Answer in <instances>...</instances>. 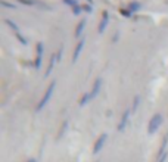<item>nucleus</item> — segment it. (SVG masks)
Here are the masks:
<instances>
[{
  "label": "nucleus",
  "instance_id": "20",
  "mask_svg": "<svg viewBox=\"0 0 168 162\" xmlns=\"http://www.w3.org/2000/svg\"><path fill=\"white\" fill-rule=\"evenodd\" d=\"M62 52H63V46H61V47H59V50H58V53H56L58 61H61V59H62Z\"/></svg>",
  "mask_w": 168,
  "mask_h": 162
},
{
  "label": "nucleus",
  "instance_id": "14",
  "mask_svg": "<svg viewBox=\"0 0 168 162\" xmlns=\"http://www.w3.org/2000/svg\"><path fill=\"white\" fill-rule=\"evenodd\" d=\"M18 3H22L25 6H35V0H16Z\"/></svg>",
  "mask_w": 168,
  "mask_h": 162
},
{
  "label": "nucleus",
  "instance_id": "19",
  "mask_svg": "<svg viewBox=\"0 0 168 162\" xmlns=\"http://www.w3.org/2000/svg\"><path fill=\"white\" fill-rule=\"evenodd\" d=\"M16 39L19 40V43H22V44H27V39H25V37H24L22 34L16 33Z\"/></svg>",
  "mask_w": 168,
  "mask_h": 162
},
{
  "label": "nucleus",
  "instance_id": "5",
  "mask_svg": "<svg viewBox=\"0 0 168 162\" xmlns=\"http://www.w3.org/2000/svg\"><path fill=\"white\" fill-rule=\"evenodd\" d=\"M102 87V78L100 77H97V78L95 80V84H93V89L89 91V96H90V100L91 99H95L96 96H97V93H99V90H100Z\"/></svg>",
  "mask_w": 168,
  "mask_h": 162
},
{
  "label": "nucleus",
  "instance_id": "1",
  "mask_svg": "<svg viewBox=\"0 0 168 162\" xmlns=\"http://www.w3.org/2000/svg\"><path fill=\"white\" fill-rule=\"evenodd\" d=\"M55 87H56V81H52L50 84H49V87H47V90H46L44 96L41 97V100H40V103L37 105V111H41L43 108L47 105V102L50 100L52 95H53V91H55Z\"/></svg>",
  "mask_w": 168,
  "mask_h": 162
},
{
  "label": "nucleus",
  "instance_id": "8",
  "mask_svg": "<svg viewBox=\"0 0 168 162\" xmlns=\"http://www.w3.org/2000/svg\"><path fill=\"white\" fill-rule=\"evenodd\" d=\"M56 61H58V58H56V53H55V55H52V58H50V62H49V67H47V69H46L44 77H49V75H50V72L53 71V68H55Z\"/></svg>",
  "mask_w": 168,
  "mask_h": 162
},
{
  "label": "nucleus",
  "instance_id": "4",
  "mask_svg": "<svg viewBox=\"0 0 168 162\" xmlns=\"http://www.w3.org/2000/svg\"><path fill=\"white\" fill-rule=\"evenodd\" d=\"M108 22H109V12L103 11V12H102V19H100V22H99V28H97L99 34H102L103 31H105V28H106Z\"/></svg>",
  "mask_w": 168,
  "mask_h": 162
},
{
  "label": "nucleus",
  "instance_id": "2",
  "mask_svg": "<svg viewBox=\"0 0 168 162\" xmlns=\"http://www.w3.org/2000/svg\"><path fill=\"white\" fill-rule=\"evenodd\" d=\"M43 52H44V46L43 43H37V50H35V61H34V67L39 69L41 67V61H43Z\"/></svg>",
  "mask_w": 168,
  "mask_h": 162
},
{
  "label": "nucleus",
  "instance_id": "6",
  "mask_svg": "<svg viewBox=\"0 0 168 162\" xmlns=\"http://www.w3.org/2000/svg\"><path fill=\"white\" fill-rule=\"evenodd\" d=\"M84 44H86V40H84V37L81 40H80L78 43H77V46H75V49H74V55H72V62H77L78 61L80 55H81V50H83Z\"/></svg>",
  "mask_w": 168,
  "mask_h": 162
},
{
  "label": "nucleus",
  "instance_id": "18",
  "mask_svg": "<svg viewBox=\"0 0 168 162\" xmlns=\"http://www.w3.org/2000/svg\"><path fill=\"white\" fill-rule=\"evenodd\" d=\"M2 5L5 6V7H7V9H15L16 6L12 5V3H9V2H6V0H2Z\"/></svg>",
  "mask_w": 168,
  "mask_h": 162
},
{
  "label": "nucleus",
  "instance_id": "16",
  "mask_svg": "<svg viewBox=\"0 0 168 162\" xmlns=\"http://www.w3.org/2000/svg\"><path fill=\"white\" fill-rule=\"evenodd\" d=\"M63 3H65L67 6H69V7H74L75 5H78L77 0H63Z\"/></svg>",
  "mask_w": 168,
  "mask_h": 162
},
{
  "label": "nucleus",
  "instance_id": "9",
  "mask_svg": "<svg viewBox=\"0 0 168 162\" xmlns=\"http://www.w3.org/2000/svg\"><path fill=\"white\" fill-rule=\"evenodd\" d=\"M128 115H130V109H127V111L124 112L123 119H121V124L118 125V130H119V131H123V130H124V127H125V124H127V121H128Z\"/></svg>",
  "mask_w": 168,
  "mask_h": 162
},
{
  "label": "nucleus",
  "instance_id": "17",
  "mask_svg": "<svg viewBox=\"0 0 168 162\" xmlns=\"http://www.w3.org/2000/svg\"><path fill=\"white\" fill-rule=\"evenodd\" d=\"M83 11L84 12H87V13H90V12L93 11V7H91V6H90V3H83Z\"/></svg>",
  "mask_w": 168,
  "mask_h": 162
},
{
  "label": "nucleus",
  "instance_id": "10",
  "mask_svg": "<svg viewBox=\"0 0 168 162\" xmlns=\"http://www.w3.org/2000/svg\"><path fill=\"white\" fill-rule=\"evenodd\" d=\"M105 140H106V134H102V136H100V139L97 140V143H96V146H95V152L100 150L102 146H103V143H105Z\"/></svg>",
  "mask_w": 168,
  "mask_h": 162
},
{
  "label": "nucleus",
  "instance_id": "3",
  "mask_svg": "<svg viewBox=\"0 0 168 162\" xmlns=\"http://www.w3.org/2000/svg\"><path fill=\"white\" fill-rule=\"evenodd\" d=\"M161 121H162V117H161L159 113H155L153 118L151 119V123H149V133H151V134L153 133V131H156V128L159 127Z\"/></svg>",
  "mask_w": 168,
  "mask_h": 162
},
{
  "label": "nucleus",
  "instance_id": "21",
  "mask_svg": "<svg viewBox=\"0 0 168 162\" xmlns=\"http://www.w3.org/2000/svg\"><path fill=\"white\" fill-rule=\"evenodd\" d=\"M139 100H140V97H139V96H136V97H134V103H133V112H134L136 109H137V105H139Z\"/></svg>",
  "mask_w": 168,
  "mask_h": 162
},
{
  "label": "nucleus",
  "instance_id": "12",
  "mask_svg": "<svg viewBox=\"0 0 168 162\" xmlns=\"http://www.w3.org/2000/svg\"><path fill=\"white\" fill-rule=\"evenodd\" d=\"M71 9H72V13H74V15H75V16H78L80 13L83 12V6H81V5H75L74 7H71Z\"/></svg>",
  "mask_w": 168,
  "mask_h": 162
},
{
  "label": "nucleus",
  "instance_id": "22",
  "mask_svg": "<svg viewBox=\"0 0 168 162\" xmlns=\"http://www.w3.org/2000/svg\"><path fill=\"white\" fill-rule=\"evenodd\" d=\"M89 3H91V0H89Z\"/></svg>",
  "mask_w": 168,
  "mask_h": 162
},
{
  "label": "nucleus",
  "instance_id": "13",
  "mask_svg": "<svg viewBox=\"0 0 168 162\" xmlns=\"http://www.w3.org/2000/svg\"><path fill=\"white\" fill-rule=\"evenodd\" d=\"M5 24H7V25H9V27H11L12 30L15 31V33H19V31H18V30H19V28H18V25L15 22H12L11 19H5Z\"/></svg>",
  "mask_w": 168,
  "mask_h": 162
},
{
  "label": "nucleus",
  "instance_id": "7",
  "mask_svg": "<svg viewBox=\"0 0 168 162\" xmlns=\"http://www.w3.org/2000/svg\"><path fill=\"white\" fill-rule=\"evenodd\" d=\"M86 22H87V18H83V19H81V21H80L78 24H77L75 33H74V35H75V37H80V35H81V33H83L84 27H86Z\"/></svg>",
  "mask_w": 168,
  "mask_h": 162
},
{
  "label": "nucleus",
  "instance_id": "15",
  "mask_svg": "<svg viewBox=\"0 0 168 162\" xmlns=\"http://www.w3.org/2000/svg\"><path fill=\"white\" fill-rule=\"evenodd\" d=\"M119 13H121L123 16H125V18H130L133 12H131V11L128 9V7H127V9H119Z\"/></svg>",
  "mask_w": 168,
  "mask_h": 162
},
{
  "label": "nucleus",
  "instance_id": "11",
  "mask_svg": "<svg viewBox=\"0 0 168 162\" xmlns=\"http://www.w3.org/2000/svg\"><path fill=\"white\" fill-rule=\"evenodd\" d=\"M128 9L131 12H137V11H140V9H142V5H140L139 2H131V3L128 5Z\"/></svg>",
  "mask_w": 168,
  "mask_h": 162
}]
</instances>
